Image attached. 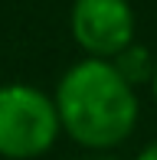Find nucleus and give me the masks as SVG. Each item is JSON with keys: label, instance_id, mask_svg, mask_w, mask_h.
<instances>
[{"label": "nucleus", "instance_id": "obj_3", "mask_svg": "<svg viewBox=\"0 0 157 160\" xmlns=\"http://www.w3.org/2000/svg\"><path fill=\"white\" fill-rule=\"evenodd\" d=\"M72 42L85 59H115L134 42V10L128 0H72Z\"/></svg>", "mask_w": 157, "mask_h": 160}, {"label": "nucleus", "instance_id": "obj_6", "mask_svg": "<svg viewBox=\"0 0 157 160\" xmlns=\"http://www.w3.org/2000/svg\"><path fill=\"white\" fill-rule=\"evenodd\" d=\"M151 92H154V101H157V69H154V78H151Z\"/></svg>", "mask_w": 157, "mask_h": 160}, {"label": "nucleus", "instance_id": "obj_7", "mask_svg": "<svg viewBox=\"0 0 157 160\" xmlns=\"http://www.w3.org/2000/svg\"><path fill=\"white\" fill-rule=\"evenodd\" d=\"M92 160H118V157H92Z\"/></svg>", "mask_w": 157, "mask_h": 160}, {"label": "nucleus", "instance_id": "obj_4", "mask_svg": "<svg viewBox=\"0 0 157 160\" xmlns=\"http://www.w3.org/2000/svg\"><path fill=\"white\" fill-rule=\"evenodd\" d=\"M111 65L118 69V75L124 78L131 88H138V85H144V82H151V78H154L157 59L151 56V49H147V46H141V42H131L124 52H118L115 59H111Z\"/></svg>", "mask_w": 157, "mask_h": 160}, {"label": "nucleus", "instance_id": "obj_8", "mask_svg": "<svg viewBox=\"0 0 157 160\" xmlns=\"http://www.w3.org/2000/svg\"><path fill=\"white\" fill-rule=\"evenodd\" d=\"M0 85H3V82H0Z\"/></svg>", "mask_w": 157, "mask_h": 160}, {"label": "nucleus", "instance_id": "obj_5", "mask_svg": "<svg viewBox=\"0 0 157 160\" xmlns=\"http://www.w3.org/2000/svg\"><path fill=\"white\" fill-rule=\"evenodd\" d=\"M134 160H157V141H151V144H147V147L141 150Z\"/></svg>", "mask_w": 157, "mask_h": 160}, {"label": "nucleus", "instance_id": "obj_2", "mask_svg": "<svg viewBox=\"0 0 157 160\" xmlns=\"http://www.w3.org/2000/svg\"><path fill=\"white\" fill-rule=\"evenodd\" d=\"M59 114L53 95L26 82L0 85V157L36 160L59 141Z\"/></svg>", "mask_w": 157, "mask_h": 160}, {"label": "nucleus", "instance_id": "obj_1", "mask_svg": "<svg viewBox=\"0 0 157 160\" xmlns=\"http://www.w3.org/2000/svg\"><path fill=\"white\" fill-rule=\"evenodd\" d=\"M56 114L62 134L85 150H111L131 137L138 124V92L108 59H78L56 85Z\"/></svg>", "mask_w": 157, "mask_h": 160}]
</instances>
